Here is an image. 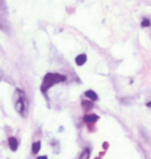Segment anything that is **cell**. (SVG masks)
<instances>
[{"label": "cell", "mask_w": 151, "mask_h": 159, "mask_svg": "<svg viewBox=\"0 0 151 159\" xmlns=\"http://www.w3.org/2000/svg\"><path fill=\"white\" fill-rule=\"evenodd\" d=\"M66 81V77L61 74H54V72H49L45 75L43 84L40 86V91L41 93L46 95L47 91L49 90L50 88H52L54 85L59 84V83L65 82Z\"/></svg>", "instance_id": "6da1fadb"}, {"label": "cell", "mask_w": 151, "mask_h": 159, "mask_svg": "<svg viewBox=\"0 0 151 159\" xmlns=\"http://www.w3.org/2000/svg\"><path fill=\"white\" fill-rule=\"evenodd\" d=\"M15 98H16L15 110L17 111V113L20 114L21 116H24L28 109V100H27L26 93H25L23 90H21L20 88L16 89Z\"/></svg>", "instance_id": "7a4b0ae2"}, {"label": "cell", "mask_w": 151, "mask_h": 159, "mask_svg": "<svg viewBox=\"0 0 151 159\" xmlns=\"http://www.w3.org/2000/svg\"><path fill=\"white\" fill-rule=\"evenodd\" d=\"M0 30L4 33L11 32V25H9L8 21H6V19L0 14Z\"/></svg>", "instance_id": "3957f363"}, {"label": "cell", "mask_w": 151, "mask_h": 159, "mask_svg": "<svg viewBox=\"0 0 151 159\" xmlns=\"http://www.w3.org/2000/svg\"><path fill=\"white\" fill-rule=\"evenodd\" d=\"M98 116L97 115H94V114H90V115H85L83 120L85 121L86 123L88 124V125H92V124H94L96 121H98Z\"/></svg>", "instance_id": "277c9868"}, {"label": "cell", "mask_w": 151, "mask_h": 159, "mask_svg": "<svg viewBox=\"0 0 151 159\" xmlns=\"http://www.w3.org/2000/svg\"><path fill=\"white\" fill-rule=\"evenodd\" d=\"M81 104H82V109L85 113H88L89 111H91L93 109V107H94L90 100H82Z\"/></svg>", "instance_id": "5b68a950"}, {"label": "cell", "mask_w": 151, "mask_h": 159, "mask_svg": "<svg viewBox=\"0 0 151 159\" xmlns=\"http://www.w3.org/2000/svg\"><path fill=\"white\" fill-rule=\"evenodd\" d=\"M86 61H87V56L85 55V54H80L76 57V63L77 65L81 66V65H84Z\"/></svg>", "instance_id": "8992f818"}, {"label": "cell", "mask_w": 151, "mask_h": 159, "mask_svg": "<svg viewBox=\"0 0 151 159\" xmlns=\"http://www.w3.org/2000/svg\"><path fill=\"white\" fill-rule=\"evenodd\" d=\"M8 145H9V148H11L12 151H17L18 149V141L17 139L14 138V136H11V138L8 139Z\"/></svg>", "instance_id": "52a82bcc"}, {"label": "cell", "mask_w": 151, "mask_h": 159, "mask_svg": "<svg viewBox=\"0 0 151 159\" xmlns=\"http://www.w3.org/2000/svg\"><path fill=\"white\" fill-rule=\"evenodd\" d=\"M85 96L89 98L90 100L92 101H96L98 99V96H97V94L95 93L94 91H92V90H88V91H86L85 92Z\"/></svg>", "instance_id": "ba28073f"}, {"label": "cell", "mask_w": 151, "mask_h": 159, "mask_svg": "<svg viewBox=\"0 0 151 159\" xmlns=\"http://www.w3.org/2000/svg\"><path fill=\"white\" fill-rule=\"evenodd\" d=\"M90 158V149L89 148H85L84 150L82 151L81 155H80L79 159H89Z\"/></svg>", "instance_id": "9c48e42d"}, {"label": "cell", "mask_w": 151, "mask_h": 159, "mask_svg": "<svg viewBox=\"0 0 151 159\" xmlns=\"http://www.w3.org/2000/svg\"><path fill=\"white\" fill-rule=\"evenodd\" d=\"M40 148H41L40 142H35V143H33V144H32V153H33V154H37L38 152H40Z\"/></svg>", "instance_id": "30bf717a"}, {"label": "cell", "mask_w": 151, "mask_h": 159, "mask_svg": "<svg viewBox=\"0 0 151 159\" xmlns=\"http://www.w3.org/2000/svg\"><path fill=\"white\" fill-rule=\"evenodd\" d=\"M0 11H2L3 14L7 12V6H6L5 0H0Z\"/></svg>", "instance_id": "8fae6325"}, {"label": "cell", "mask_w": 151, "mask_h": 159, "mask_svg": "<svg viewBox=\"0 0 151 159\" xmlns=\"http://www.w3.org/2000/svg\"><path fill=\"white\" fill-rule=\"evenodd\" d=\"M150 25H151V22L148 19H144L142 21V23H141V26L142 27H150Z\"/></svg>", "instance_id": "7c38bea8"}, {"label": "cell", "mask_w": 151, "mask_h": 159, "mask_svg": "<svg viewBox=\"0 0 151 159\" xmlns=\"http://www.w3.org/2000/svg\"><path fill=\"white\" fill-rule=\"evenodd\" d=\"M2 75H3V72L1 69H0V81H1V79H2Z\"/></svg>", "instance_id": "4fadbf2b"}, {"label": "cell", "mask_w": 151, "mask_h": 159, "mask_svg": "<svg viewBox=\"0 0 151 159\" xmlns=\"http://www.w3.org/2000/svg\"><path fill=\"white\" fill-rule=\"evenodd\" d=\"M37 159H48L47 156H40V157H37Z\"/></svg>", "instance_id": "5bb4252c"}, {"label": "cell", "mask_w": 151, "mask_h": 159, "mask_svg": "<svg viewBox=\"0 0 151 159\" xmlns=\"http://www.w3.org/2000/svg\"><path fill=\"white\" fill-rule=\"evenodd\" d=\"M147 107H151V101H149V102L147 103Z\"/></svg>", "instance_id": "9a60e30c"}]
</instances>
